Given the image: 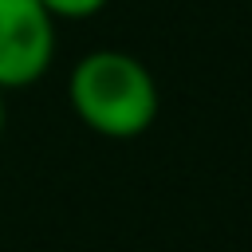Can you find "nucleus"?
Returning <instances> with one entry per match:
<instances>
[{
    "instance_id": "1",
    "label": "nucleus",
    "mask_w": 252,
    "mask_h": 252,
    "mask_svg": "<svg viewBox=\"0 0 252 252\" xmlns=\"http://www.w3.org/2000/svg\"><path fill=\"white\" fill-rule=\"evenodd\" d=\"M67 102L87 130L114 138V142L146 134L161 106L150 67L138 55L114 51V47L87 51L71 67Z\"/></svg>"
},
{
    "instance_id": "3",
    "label": "nucleus",
    "mask_w": 252,
    "mask_h": 252,
    "mask_svg": "<svg viewBox=\"0 0 252 252\" xmlns=\"http://www.w3.org/2000/svg\"><path fill=\"white\" fill-rule=\"evenodd\" d=\"M39 4L47 8L51 20H91V16H98L110 0H39Z\"/></svg>"
},
{
    "instance_id": "2",
    "label": "nucleus",
    "mask_w": 252,
    "mask_h": 252,
    "mask_svg": "<svg viewBox=\"0 0 252 252\" xmlns=\"http://www.w3.org/2000/svg\"><path fill=\"white\" fill-rule=\"evenodd\" d=\"M55 59V20L39 0H0V91L32 87Z\"/></svg>"
},
{
    "instance_id": "4",
    "label": "nucleus",
    "mask_w": 252,
    "mask_h": 252,
    "mask_svg": "<svg viewBox=\"0 0 252 252\" xmlns=\"http://www.w3.org/2000/svg\"><path fill=\"white\" fill-rule=\"evenodd\" d=\"M0 134H4V91H0Z\"/></svg>"
}]
</instances>
